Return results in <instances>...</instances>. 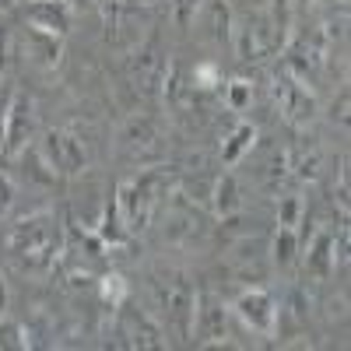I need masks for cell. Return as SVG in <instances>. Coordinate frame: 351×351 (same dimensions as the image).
Masks as SVG:
<instances>
[{
	"mask_svg": "<svg viewBox=\"0 0 351 351\" xmlns=\"http://www.w3.org/2000/svg\"><path fill=\"white\" fill-rule=\"evenodd\" d=\"M172 11H176V21H180L183 28H190L204 11V0H172Z\"/></svg>",
	"mask_w": 351,
	"mask_h": 351,
	"instance_id": "30",
	"label": "cell"
},
{
	"mask_svg": "<svg viewBox=\"0 0 351 351\" xmlns=\"http://www.w3.org/2000/svg\"><path fill=\"white\" fill-rule=\"evenodd\" d=\"M25 49H28V56H32L39 67H56L60 64V53H64V43H60V36H46V32L28 28Z\"/></svg>",
	"mask_w": 351,
	"mask_h": 351,
	"instance_id": "18",
	"label": "cell"
},
{
	"mask_svg": "<svg viewBox=\"0 0 351 351\" xmlns=\"http://www.w3.org/2000/svg\"><path fill=\"white\" fill-rule=\"evenodd\" d=\"M334 120H341V123H348V92H341V102L334 106Z\"/></svg>",
	"mask_w": 351,
	"mask_h": 351,
	"instance_id": "34",
	"label": "cell"
},
{
	"mask_svg": "<svg viewBox=\"0 0 351 351\" xmlns=\"http://www.w3.org/2000/svg\"><path fill=\"white\" fill-rule=\"evenodd\" d=\"M11 204H14V183L8 176H0V218L11 211Z\"/></svg>",
	"mask_w": 351,
	"mask_h": 351,
	"instance_id": "33",
	"label": "cell"
},
{
	"mask_svg": "<svg viewBox=\"0 0 351 351\" xmlns=\"http://www.w3.org/2000/svg\"><path fill=\"white\" fill-rule=\"evenodd\" d=\"M0 348H4V351H25V348H32L28 330L18 324V319H11L8 313L0 316Z\"/></svg>",
	"mask_w": 351,
	"mask_h": 351,
	"instance_id": "24",
	"label": "cell"
},
{
	"mask_svg": "<svg viewBox=\"0 0 351 351\" xmlns=\"http://www.w3.org/2000/svg\"><path fill=\"white\" fill-rule=\"evenodd\" d=\"M225 88H228V106H232V109H246V106H250V99H253V84H250V81L239 77V81H232V84H225Z\"/></svg>",
	"mask_w": 351,
	"mask_h": 351,
	"instance_id": "31",
	"label": "cell"
},
{
	"mask_svg": "<svg viewBox=\"0 0 351 351\" xmlns=\"http://www.w3.org/2000/svg\"><path fill=\"white\" fill-rule=\"evenodd\" d=\"M271 99H274V109L285 116L291 127H306L316 116V99L309 92V84L299 81L288 67H281L271 77Z\"/></svg>",
	"mask_w": 351,
	"mask_h": 351,
	"instance_id": "4",
	"label": "cell"
},
{
	"mask_svg": "<svg viewBox=\"0 0 351 351\" xmlns=\"http://www.w3.org/2000/svg\"><path fill=\"white\" fill-rule=\"evenodd\" d=\"M172 186H176V172L165 165L144 169L134 180L120 183V190H116V208H120V218H123L130 236H137V232H144L155 221L158 208L172 197Z\"/></svg>",
	"mask_w": 351,
	"mask_h": 351,
	"instance_id": "1",
	"label": "cell"
},
{
	"mask_svg": "<svg viewBox=\"0 0 351 351\" xmlns=\"http://www.w3.org/2000/svg\"><path fill=\"white\" fill-rule=\"evenodd\" d=\"M236 316L243 319V324L263 337H271L278 330V302L271 291H263V288H246L243 295L236 299Z\"/></svg>",
	"mask_w": 351,
	"mask_h": 351,
	"instance_id": "7",
	"label": "cell"
},
{
	"mask_svg": "<svg viewBox=\"0 0 351 351\" xmlns=\"http://www.w3.org/2000/svg\"><path fill=\"white\" fill-rule=\"evenodd\" d=\"M324 64H327V39H324V32H306V36H299L295 43L288 46V60H285V67L295 74L299 81H313L319 71H324Z\"/></svg>",
	"mask_w": 351,
	"mask_h": 351,
	"instance_id": "8",
	"label": "cell"
},
{
	"mask_svg": "<svg viewBox=\"0 0 351 351\" xmlns=\"http://www.w3.org/2000/svg\"><path fill=\"white\" fill-rule=\"evenodd\" d=\"M306 271L309 278H327L334 271V232L330 228H319L309 250H306Z\"/></svg>",
	"mask_w": 351,
	"mask_h": 351,
	"instance_id": "16",
	"label": "cell"
},
{
	"mask_svg": "<svg viewBox=\"0 0 351 351\" xmlns=\"http://www.w3.org/2000/svg\"><path fill=\"white\" fill-rule=\"evenodd\" d=\"M123 148L134 155V158H144L158 148V130L152 120H130L123 127Z\"/></svg>",
	"mask_w": 351,
	"mask_h": 351,
	"instance_id": "17",
	"label": "cell"
},
{
	"mask_svg": "<svg viewBox=\"0 0 351 351\" xmlns=\"http://www.w3.org/2000/svg\"><path fill=\"white\" fill-rule=\"evenodd\" d=\"M204 8L211 11V36L228 39V8H225V0H204Z\"/></svg>",
	"mask_w": 351,
	"mask_h": 351,
	"instance_id": "28",
	"label": "cell"
},
{
	"mask_svg": "<svg viewBox=\"0 0 351 351\" xmlns=\"http://www.w3.org/2000/svg\"><path fill=\"white\" fill-rule=\"evenodd\" d=\"M116 330H120L123 344L127 348H165V334L162 327L148 313L141 309H130V306H120V319H116Z\"/></svg>",
	"mask_w": 351,
	"mask_h": 351,
	"instance_id": "13",
	"label": "cell"
},
{
	"mask_svg": "<svg viewBox=\"0 0 351 351\" xmlns=\"http://www.w3.org/2000/svg\"><path fill=\"white\" fill-rule=\"evenodd\" d=\"M256 176H260V183L263 186H281V180L288 176V152L281 148H263L260 162H256Z\"/></svg>",
	"mask_w": 351,
	"mask_h": 351,
	"instance_id": "20",
	"label": "cell"
},
{
	"mask_svg": "<svg viewBox=\"0 0 351 351\" xmlns=\"http://www.w3.org/2000/svg\"><path fill=\"white\" fill-rule=\"evenodd\" d=\"M4 313H8V285L0 281V316H4Z\"/></svg>",
	"mask_w": 351,
	"mask_h": 351,
	"instance_id": "36",
	"label": "cell"
},
{
	"mask_svg": "<svg viewBox=\"0 0 351 351\" xmlns=\"http://www.w3.org/2000/svg\"><path fill=\"white\" fill-rule=\"evenodd\" d=\"M25 21H28V28H36V32L64 39L71 32V21H74V4L71 0H28Z\"/></svg>",
	"mask_w": 351,
	"mask_h": 351,
	"instance_id": "9",
	"label": "cell"
},
{
	"mask_svg": "<svg viewBox=\"0 0 351 351\" xmlns=\"http://www.w3.org/2000/svg\"><path fill=\"white\" fill-rule=\"evenodd\" d=\"M319 165H324V155H319L316 144H309V148L302 144V148H295V152L288 155V169H295L299 180H316Z\"/></svg>",
	"mask_w": 351,
	"mask_h": 351,
	"instance_id": "23",
	"label": "cell"
},
{
	"mask_svg": "<svg viewBox=\"0 0 351 351\" xmlns=\"http://www.w3.org/2000/svg\"><path fill=\"white\" fill-rule=\"evenodd\" d=\"M71 4H92V0H71Z\"/></svg>",
	"mask_w": 351,
	"mask_h": 351,
	"instance_id": "38",
	"label": "cell"
},
{
	"mask_svg": "<svg viewBox=\"0 0 351 351\" xmlns=\"http://www.w3.org/2000/svg\"><path fill=\"white\" fill-rule=\"evenodd\" d=\"M299 218H302V197H281V204H278V225L295 228Z\"/></svg>",
	"mask_w": 351,
	"mask_h": 351,
	"instance_id": "29",
	"label": "cell"
},
{
	"mask_svg": "<svg viewBox=\"0 0 351 351\" xmlns=\"http://www.w3.org/2000/svg\"><path fill=\"white\" fill-rule=\"evenodd\" d=\"M32 130H36V102L14 92L11 99V109H8V127H4V155H21L32 141Z\"/></svg>",
	"mask_w": 351,
	"mask_h": 351,
	"instance_id": "10",
	"label": "cell"
},
{
	"mask_svg": "<svg viewBox=\"0 0 351 351\" xmlns=\"http://www.w3.org/2000/svg\"><path fill=\"white\" fill-rule=\"evenodd\" d=\"M211 204H215V215L228 218L243 208V197H239V183L236 176H218L215 186H211Z\"/></svg>",
	"mask_w": 351,
	"mask_h": 351,
	"instance_id": "19",
	"label": "cell"
},
{
	"mask_svg": "<svg viewBox=\"0 0 351 351\" xmlns=\"http://www.w3.org/2000/svg\"><path fill=\"white\" fill-rule=\"evenodd\" d=\"M106 28H109V39L120 43V46L130 36H137V28H141L137 0H112V4H106Z\"/></svg>",
	"mask_w": 351,
	"mask_h": 351,
	"instance_id": "15",
	"label": "cell"
},
{
	"mask_svg": "<svg viewBox=\"0 0 351 351\" xmlns=\"http://www.w3.org/2000/svg\"><path fill=\"white\" fill-rule=\"evenodd\" d=\"M99 291H102V302L112 306V309H120L127 302V281L120 274H106L102 285H99Z\"/></svg>",
	"mask_w": 351,
	"mask_h": 351,
	"instance_id": "26",
	"label": "cell"
},
{
	"mask_svg": "<svg viewBox=\"0 0 351 351\" xmlns=\"http://www.w3.org/2000/svg\"><path fill=\"white\" fill-rule=\"evenodd\" d=\"M43 152H46V162H49L53 172L77 176V172L88 169V148L74 130H46Z\"/></svg>",
	"mask_w": 351,
	"mask_h": 351,
	"instance_id": "6",
	"label": "cell"
},
{
	"mask_svg": "<svg viewBox=\"0 0 351 351\" xmlns=\"http://www.w3.org/2000/svg\"><path fill=\"white\" fill-rule=\"evenodd\" d=\"M155 302L158 313L165 316V324L176 337H190L193 334V313H197V291L183 271H158L155 274Z\"/></svg>",
	"mask_w": 351,
	"mask_h": 351,
	"instance_id": "3",
	"label": "cell"
},
{
	"mask_svg": "<svg viewBox=\"0 0 351 351\" xmlns=\"http://www.w3.org/2000/svg\"><path fill=\"white\" fill-rule=\"evenodd\" d=\"M4 60H8V28L0 25V67H4Z\"/></svg>",
	"mask_w": 351,
	"mask_h": 351,
	"instance_id": "35",
	"label": "cell"
},
{
	"mask_svg": "<svg viewBox=\"0 0 351 351\" xmlns=\"http://www.w3.org/2000/svg\"><path fill=\"white\" fill-rule=\"evenodd\" d=\"M193 330L200 334V344H228V309L218 295H211V291L197 295Z\"/></svg>",
	"mask_w": 351,
	"mask_h": 351,
	"instance_id": "11",
	"label": "cell"
},
{
	"mask_svg": "<svg viewBox=\"0 0 351 351\" xmlns=\"http://www.w3.org/2000/svg\"><path fill=\"white\" fill-rule=\"evenodd\" d=\"M299 4H313V0H299Z\"/></svg>",
	"mask_w": 351,
	"mask_h": 351,
	"instance_id": "39",
	"label": "cell"
},
{
	"mask_svg": "<svg viewBox=\"0 0 351 351\" xmlns=\"http://www.w3.org/2000/svg\"><path fill=\"white\" fill-rule=\"evenodd\" d=\"M8 8H14V0H0V11H8Z\"/></svg>",
	"mask_w": 351,
	"mask_h": 351,
	"instance_id": "37",
	"label": "cell"
},
{
	"mask_svg": "<svg viewBox=\"0 0 351 351\" xmlns=\"http://www.w3.org/2000/svg\"><path fill=\"white\" fill-rule=\"evenodd\" d=\"M165 56H162V49L155 46V43H148V46H141L134 56H130V67H127V74H130V84L137 88L141 95H155L158 88H162V77H165Z\"/></svg>",
	"mask_w": 351,
	"mask_h": 351,
	"instance_id": "12",
	"label": "cell"
},
{
	"mask_svg": "<svg viewBox=\"0 0 351 351\" xmlns=\"http://www.w3.org/2000/svg\"><path fill=\"white\" fill-rule=\"evenodd\" d=\"M11 99H14V92L0 81V152H4V127H8V109H11Z\"/></svg>",
	"mask_w": 351,
	"mask_h": 351,
	"instance_id": "32",
	"label": "cell"
},
{
	"mask_svg": "<svg viewBox=\"0 0 351 351\" xmlns=\"http://www.w3.org/2000/svg\"><path fill=\"white\" fill-rule=\"evenodd\" d=\"M165 236L172 243H190L200 236V211L183 197V193H172L169 204V225H165Z\"/></svg>",
	"mask_w": 351,
	"mask_h": 351,
	"instance_id": "14",
	"label": "cell"
},
{
	"mask_svg": "<svg viewBox=\"0 0 351 351\" xmlns=\"http://www.w3.org/2000/svg\"><path fill=\"white\" fill-rule=\"evenodd\" d=\"M281 43H285V28H281L278 18H271V14H250V18L239 21V32H236L239 60H263V56H271Z\"/></svg>",
	"mask_w": 351,
	"mask_h": 351,
	"instance_id": "5",
	"label": "cell"
},
{
	"mask_svg": "<svg viewBox=\"0 0 351 351\" xmlns=\"http://www.w3.org/2000/svg\"><path fill=\"white\" fill-rule=\"evenodd\" d=\"M99 236H102V243L106 246H123L127 243V236H130V232H127V225H123V218H120V208H116V197L106 204V208H102V218H99Z\"/></svg>",
	"mask_w": 351,
	"mask_h": 351,
	"instance_id": "22",
	"label": "cell"
},
{
	"mask_svg": "<svg viewBox=\"0 0 351 351\" xmlns=\"http://www.w3.org/2000/svg\"><path fill=\"white\" fill-rule=\"evenodd\" d=\"M299 253V236H295V228H278V236H274V263L278 267H288L291 260H295Z\"/></svg>",
	"mask_w": 351,
	"mask_h": 351,
	"instance_id": "25",
	"label": "cell"
},
{
	"mask_svg": "<svg viewBox=\"0 0 351 351\" xmlns=\"http://www.w3.org/2000/svg\"><path fill=\"white\" fill-rule=\"evenodd\" d=\"M60 250V225L53 211H32L11 225L8 253L21 271H49Z\"/></svg>",
	"mask_w": 351,
	"mask_h": 351,
	"instance_id": "2",
	"label": "cell"
},
{
	"mask_svg": "<svg viewBox=\"0 0 351 351\" xmlns=\"http://www.w3.org/2000/svg\"><path fill=\"white\" fill-rule=\"evenodd\" d=\"M190 81H193L197 92H211V88L221 84V71H218V64H197L190 71Z\"/></svg>",
	"mask_w": 351,
	"mask_h": 351,
	"instance_id": "27",
	"label": "cell"
},
{
	"mask_svg": "<svg viewBox=\"0 0 351 351\" xmlns=\"http://www.w3.org/2000/svg\"><path fill=\"white\" fill-rule=\"evenodd\" d=\"M253 148H256V130H253L250 123H239L236 130L228 134V141L221 144V162H225V165H236V162H243V155L253 152Z\"/></svg>",
	"mask_w": 351,
	"mask_h": 351,
	"instance_id": "21",
	"label": "cell"
}]
</instances>
